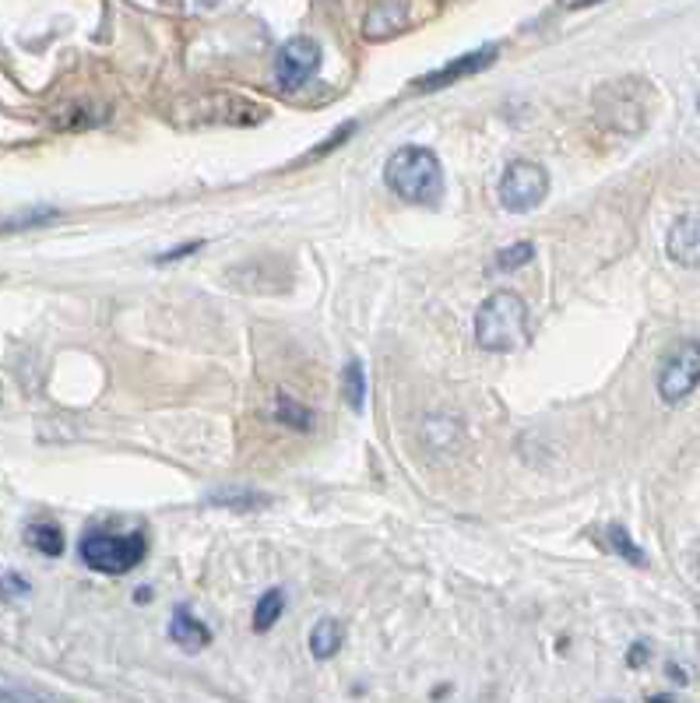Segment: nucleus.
Wrapping results in <instances>:
<instances>
[{"mask_svg":"<svg viewBox=\"0 0 700 703\" xmlns=\"http://www.w3.org/2000/svg\"><path fill=\"white\" fill-rule=\"evenodd\" d=\"M388 187L409 204H437L444 194V169L429 148L409 145L399 148L384 166Z\"/></svg>","mask_w":700,"mask_h":703,"instance_id":"f257e3e1","label":"nucleus"},{"mask_svg":"<svg viewBox=\"0 0 700 703\" xmlns=\"http://www.w3.org/2000/svg\"><path fill=\"white\" fill-rule=\"evenodd\" d=\"M476 341L489 352H518L528 341V307L515 292H494L476 310Z\"/></svg>","mask_w":700,"mask_h":703,"instance_id":"f03ea898","label":"nucleus"},{"mask_svg":"<svg viewBox=\"0 0 700 703\" xmlns=\"http://www.w3.org/2000/svg\"><path fill=\"white\" fill-rule=\"evenodd\" d=\"M82 563L99 569V574H127V569H135L145 553H148V542L141 531H109V528H92L85 531V539L78 545Z\"/></svg>","mask_w":700,"mask_h":703,"instance_id":"7ed1b4c3","label":"nucleus"},{"mask_svg":"<svg viewBox=\"0 0 700 703\" xmlns=\"http://www.w3.org/2000/svg\"><path fill=\"white\" fill-rule=\"evenodd\" d=\"M700 387V341L687 338L669 352L658 370V397L666 405H679Z\"/></svg>","mask_w":700,"mask_h":703,"instance_id":"20e7f679","label":"nucleus"},{"mask_svg":"<svg viewBox=\"0 0 700 703\" xmlns=\"http://www.w3.org/2000/svg\"><path fill=\"white\" fill-rule=\"evenodd\" d=\"M550 194V173L539 166V162H510L507 173L500 180V204L507 212L524 215V212H535V207L545 201Z\"/></svg>","mask_w":700,"mask_h":703,"instance_id":"39448f33","label":"nucleus"},{"mask_svg":"<svg viewBox=\"0 0 700 703\" xmlns=\"http://www.w3.org/2000/svg\"><path fill=\"white\" fill-rule=\"evenodd\" d=\"M320 61H325L320 43L310 40V35H296V40H289L275 56V78L286 92H296L320 71Z\"/></svg>","mask_w":700,"mask_h":703,"instance_id":"423d86ee","label":"nucleus"},{"mask_svg":"<svg viewBox=\"0 0 700 703\" xmlns=\"http://www.w3.org/2000/svg\"><path fill=\"white\" fill-rule=\"evenodd\" d=\"M497 56H500V50H497V46H482V50H476V53H465V56H458V61H450L447 67H441V71L426 74V78H420V82H415V88H423V92L447 88V85H454V82L468 78V74L486 71L489 64L497 61Z\"/></svg>","mask_w":700,"mask_h":703,"instance_id":"0eeeda50","label":"nucleus"},{"mask_svg":"<svg viewBox=\"0 0 700 703\" xmlns=\"http://www.w3.org/2000/svg\"><path fill=\"white\" fill-rule=\"evenodd\" d=\"M666 251L683 268H700V215H683L672 222L666 236Z\"/></svg>","mask_w":700,"mask_h":703,"instance_id":"6e6552de","label":"nucleus"},{"mask_svg":"<svg viewBox=\"0 0 700 703\" xmlns=\"http://www.w3.org/2000/svg\"><path fill=\"white\" fill-rule=\"evenodd\" d=\"M169 637H173V643H180L183 651H201L212 643V633H208V626L198 622L191 613L177 609L173 613V622H169Z\"/></svg>","mask_w":700,"mask_h":703,"instance_id":"1a4fd4ad","label":"nucleus"},{"mask_svg":"<svg viewBox=\"0 0 700 703\" xmlns=\"http://www.w3.org/2000/svg\"><path fill=\"white\" fill-rule=\"evenodd\" d=\"M208 503L225 507V510H261V507H268V503H272V497H264V492H254V489L225 486V489L212 492V497H208Z\"/></svg>","mask_w":700,"mask_h":703,"instance_id":"9d476101","label":"nucleus"},{"mask_svg":"<svg viewBox=\"0 0 700 703\" xmlns=\"http://www.w3.org/2000/svg\"><path fill=\"white\" fill-rule=\"evenodd\" d=\"M342 637H346L342 622L320 619V622L314 626V633H310V651H314V658L325 661V658L338 654V651H342Z\"/></svg>","mask_w":700,"mask_h":703,"instance_id":"9b49d317","label":"nucleus"},{"mask_svg":"<svg viewBox=\"0 0 700 703\" xmlns=\"http://www.w3.org/2000/svg\"><path fill=\"white\" fill-rule=\"evenodd\" d=\"M25 535H29V545L35 548V553H43L50 560H56L64 553V531L56 524H32Z\"/></svg>","mask_w":700,"mask_h":703,"instance_id":"f8f14e48","label":"nucleus"},{"mask_svg":"<svg viewBox=\"0 0 700 703\" xmlns=\"http://www.w3.org/2000/svg\"><path fill=\"white\" fill-rule=\"evenodd\" d=\"M282 609H286V595H282L278 587H272V592H264L261 601H257V609H254V630H257V633H268L272 626L278 622Z\"/></svg>","mask_w":700,"mask_h":703,"instance_id":"ddd939ff","label":"nucleus"},{"mask_svg":"<svg viewBox=\"0 0 700 703\" xmlns=\"http://www.w3.org/2000/svg\"><path fill=\"white\" fill-rule=\"evenodd\" d=\"M275 419L286 423V426H293V429H310V426H314V412H310L307 405H299L296 397L282 394L278 405H275Z\"/></svg>","mask_w":700,"mask_h":703,"instance_id":"4468645a","label":"nucleus"},{"mask_svg":"<svg viewBox=\"0 0 700 703\" xmlns=\"http://www.w3.org/2000/svg\"><path fill=\"white\" fill-rule=\"evenodd\" d=\"M346 402L356 412H363V405H367V370H363V363L346 366Z\"/></svg>","mask_w":700,"mask_h":703,"instance_id":"2eb2a0df","label":"nucleus"},{"mask_svg":"<svg viewBox=\"0 0 700 703\" xmlns=\"http://www.w3.org/2000/svg\"><path fill=\"white\" fill-rule=\"evenodd\" d=\"M50 693L43 690H32V686H22L18 679L4 675L0 672V703H35V700H46Z\"/></svg>","mask_w":700,"mask_h":703,"instance_id":"dca6fc26","label":"nucleus"},{"mask_svg":"<svg viewBox=\"0 0 700 703\" xmlns=\"http://www.w3.org/2000/svg\"><path fill=\"white\" fill-rule=\"evenodd\" d=\"M532 257H535V246L532 243H515V246H507V251L497 254L494 268L497 271H515V268H521V264L532 260Z\"/></svg>","mask_w":700,"mask_h":703,"instance_id":"f3484780","label":"nucleus"},{"mask_svg":"<svg viewBox=\"0 0 700 703\" xmlns=\"http://www.w3.org/2000/svg\"><path fill=\"white\" fill-rule=\"evenodd\" d=\"M609 545L616 548V553L623 556V560H627V563H634V566H645L648 560H645V553H640V548L630 542V535H627V531H623L619 524H613L609 528Z\"/></svg>","mask_w":700,"mask_h":703,"instance_id":"a211bd4d","label":"nucleus"},{"mask_svg":"<svg viewBox=\"0 0 700 703\" xmlns=\"http://www.w3.org/2000/svg\"><path fill=\"white\" fill-rule=\"evenodd\" d=\"M0 592H4V598H25L29 595V580H22L18 574H8L4 580H0Z\"/></svg>","mask_w":700,"mask_h":703,"instance_id":"6ab92c4d","label":"nucleus"},{"mask_svg":"<svg viewBox=\"0 0 700 703\" xmlns=\"http://www.w3.org/2000/svg\"><path fill=\"white\" fill-rule=\"evenodd\" d=\"M201 239H194V243H187V246H177V251H169V254H162V257H156L159 264H169V260H180V257H187V254H194V251H201Z\"/></svg>","mask_w":700,"mask_h":703,"instance_id":"aec40b11","label":"nucleus"},{"mask_svg":"<svg viewBox=\"0 0 700 703\" xmlns=\"http://www.w3.org/2000/svg\"><path fill=\"white\" fill-rule=\"evenodd\" d=\"M627 661H630V664H645V661H648V648H645V643H634Z\"/></svg>","mask_w":700,"mask_h":703,"instance_id":"412c9836","label":"nucleus"},{"mask_svg":"<svg viewBox=\"0 0 700 703\" xmlns=\"http://www.w3.org/2000/svg\"><path fill=\"white\" fill-rule=\"evenodd\" d=\"M697 580H700V548H697Z\"/></svg>","mask_w":700,"mask_h":703,"instance_id":"4be33fe9","label":"nucleus"}]
</instances>
